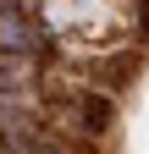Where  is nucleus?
I'll return each mask as SVG.
<instances>
[{
  "mask_svg": "<svg viewBox=\"0 0 149 154\" xmlns=\"http://www.w3.org/2000/svg\"><path fill=\"white\" fill-rule=\"evenodd\" d=\"M0 6H22V0H0Z\"/></svg>",
  "mask_w": 149,
  "mask_h": 154,
  "instance_id": "4",
  "label": "nucleus"
},
{
  "mask_svg": "<svg viewBox=\"0 0 149 154\" xmlns=\"http://www.w3.org/2000/svg\"><path fill=\"white\" fill-rule=\"evenodd\" d=\"M0 50H6V55H39L44 50L39 17H28V11H17V6H0Z\"/></svg>",
  "mask_w": 149,
  "mask_h": 154,
  "instance_id": "1",
  "label": "nucleus"
},
{
  "mask_svg": "<svg viewBox=\"0 0 149 154\" xmlns=\"http://www.w3.org/2000/svg\"><path fill=\"white\" fill-rule=\"evenodd\" d=\"M78 121H83V132H110V121H116V105H110V94H83L78 99Z\"/></svg>",
  "mask_w": 149,
  "mask_h": 154,
  "instance_id": "2",
  "label": "nucleus"
},
{
  "mask_svg": "<svg viewBox=\"0 0 149 154\" xmlns=\"http://www.w3.org/2000/svg\"><path fill=\"white\" fill-rule=\"evenodd\" d=\"M0 83H6V88H22L28 83V61H22V55H6V50H0Z\"/></svg>",
  "mask_w": 149,
  "mask_h": 154,
  "instance_id": "3",
  "label": "nucleus"
}]
</instances>
